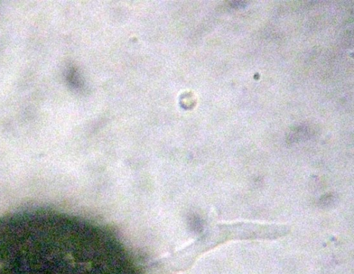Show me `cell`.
Here are the masks:
<instances>
[{"instance_id":"obj_1","label":"cell","mask_w":354,"mask_h":274,"mask_svg":"<svg viewBox=\"0 0 354 274\" xmlns=\"http://www.w3.org/2000/svg\"><path fill=\"white\" fill-rule=\"evenodd\" d=\"M335 197H333V195H325L324 197H322V199H320V204L329 206L333 203Z\"/></svg>"}]
</instances>
